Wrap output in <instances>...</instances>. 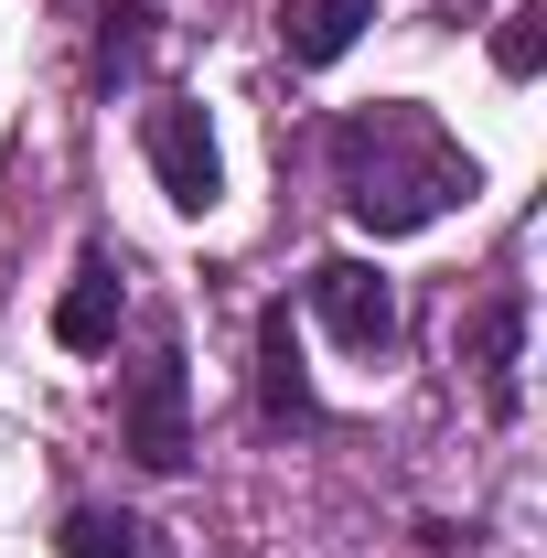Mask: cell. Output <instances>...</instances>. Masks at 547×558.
<instances>
[{"label":"cell","mask_w":547,"mask_h":558,"mask_svg":"<svg viewBox=\"0 0 547 558\" xmlns=\"http://www.w3.org/2000/svg\"><path fill=\"white\" fill-rule=\"evenodd\" d=\"M258 418H269V429H312V418H323L312 365H301V333H290V301L258 312Z\"/></svg>","instance_id":"cell-5"},{"label":"cell","mask_w":547,"mask_h":558,"mask_svg":"<svg viewBox=\"0 0 547 558\" xmlns=\"http://www.w3.org/2000/svg\"><path fill=\"white\" fill-rule=\"evenodd\" d=\"M119 440H130L139 473H183L194 462V376H183V344L150 333V354L130 365L119 387Z\"/></svg>","instance_id":"cell-2"},{"label":"cell","mask_w":547,"mask_h":558,"mask_svg":"<svg viewBox=\"0 0 547 558\" xmlns=\"http://www.w3.org/2000/svg\"><path fill=\"white\" fill-rule=\"evenodd\" d=\"M494 65L515 75V86H526V75H537V11H515V22H505V33H494Z\"/></svg>","instance_id":"cell-11"},{"label":"cell","mask_w":547,"mask_h":558,"mask_svg":"<svg viewBox=\"0 0 547 558\" xmlns=\"http://www.w3.org/2000/svg\"><path fill=\"white\" fill-rule=\"evenodd\" d=\"M333 194L343 215L365 226V236H418V226H440L451 205H473V150L440 130L418 97H365V108H343L333 119Z\"/></svg>","instance_id":"cell-1"},{"label":"cell","mask_w":547,"mask_h":558,"mask_svg":"<svg viewBox=\"0 0 547 558\" xmlns=\"http://www.w3.org/2000/svg\"><path fill=\"white\" fill-rule=\"evenodd\" d=\"M365 22H376V0H279V54L290 65H343L365 44Z\"/></svg>","instance_id":"cell-7"},{"label":"cell","mask_w":547,"mask_h":558,"mask_svg":"<svg viewBox=\"0 0 547 558\" xmlns=\"http://www.w3.org/2000/svg\"><path fill=\"white\" fill-rule=\"evenodd\" d=\"M54 344H75V354H108V344H119V269H108V258H86L75 290L54 301Z\"/></svg>","instance_id":"cell-8"},{"label":"cell","mask_w":547,"mask_h":558,"mask_svg":"<svg viewBox=\"0 0 547 558\" xmlns=\"http://www.w3.org/2000/svg\"><path fill=\"white\" fill-rule=\"evenodd\" d=\"M312 323L343 354H398V290H387V269L376 258H323L312 269Z\"/></svg>","instance_id":"cell-3"},{"label":"cell","mask_w":547,"mask_h":558,"mask_svg":"<svg viewBox=\"0 0 547 558\" xmlns=\"http://www.w3.org/2000/svg\"><path fill=\"white\" fill-rule=\"evenodd\" d=\"M139 150H150L161 194H172L183 215H205L215 194H226V161H215V119L194 108V97H161V108L139 119Z\"/></svg>","instance_id":"cell-4"},{"label":"cell","mask_w":547,"mask_h":558,"mask_svg":"<svg viewBox=\"0 0 547 558\" xmlns=\"http://www.w3.org/2000/svg\"><path fill=\"white\" fill-rule=\"evenodd\" d=\"M54 548H65V558H172L139 515H108V505H75L65 526H54Z\"/></svg>","instance_id":"cell-9"},{"label":"cell","mask_w":547,"mask_h":558,"mask_svg":"<svg viewBox=\"0 0 547 558\" xmlns=\"http://www.w3.org/2000/svg\"><path fill=\"white\" fill-rule=\"evenodd\" d=\"M139 44H150V11L139 0H108V33H97V75H130Z\"/></svg>","instance_id":"cell-10"},{"label":"cell","mask_w":547,"mask_h":558,"mask_svg":"<svg viewBox=\"0 0 547 558\" xmlns=\"http://www.w3.org/2000/svg\"><path fill=\"white\" fill-rule=\"evenodd\" d=\"M515 344H526V301H515V290H494L473 323H462V365L483 376V409H494V418L526 409V387H515Z\"/></svg>","instance_id":"cell-6"}]
</instances>
